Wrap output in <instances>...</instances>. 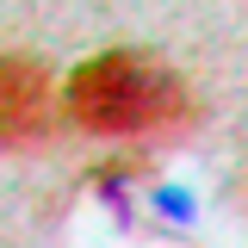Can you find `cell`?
Listing matches in <instances>:
<instances>
[{"mask_svg": "<svg viewBox=\"0 0 248 248\" xmlns=\"http://www.w3.org/2000/svg\"><path fill=\"white\" fill-rule=\"evenodd\" d=\"M68 118L93 137H143L186 118V87L174 68L137 50H106L75 68L68 81Z\"/></svg>", "mask_w": 248, "mask_h": 248, "instance_id": "1", "label": "cell"}, {"mask_svg": "<svg viewBox=\"0 0 248 248\" xmlns=\"http://www.w3.org/2000/svg\"><path fill=\"white\" fill-rule=\"evenodd\" d=\"M50 130V75L25 56H0V149H25Z\"/></svg>", "mask_w": 248, "mask_h": 248, "instance_id": "2", "label": "cell"}]
</instances>
